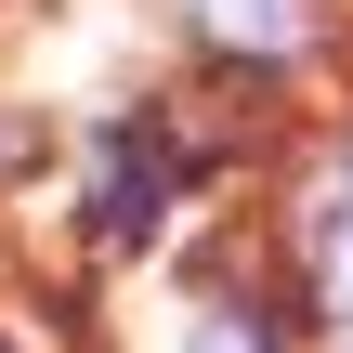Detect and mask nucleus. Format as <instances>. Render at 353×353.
I'll return each instance as SVG.
<instances>
[{
  "label": "nucleus",
  "mask_w": 353,
  "mask_h": 353,
  "mask_svg": "<svg viewBox=\"0 0 353 353\" xmlns=\"http://www.w3.org/2000/svg\"><path fill=\"white\" fill-rule=\"evenodd\" d=\"M157 196H170V131H131V144H105L92 157V236H144L157 223Z\"/></svg>",
  "instance_id": "nucleus-1"
},
{
  "label": "nucleus",
  "mask_w": 353,
  "mask_h": 353,
  "mask_svg": "<svg viewBox=\"0 0 353 353\" xmlns=\"http://www.w3.org/2000/svg\"><path fill=\"white\" fill-rule=\"evenodd\" d=\"M314 301H327V314H353V223H327V236H314Z\"/></svg>",
  "instance_id": "nucleus-2"
},
{
  "label": "nucleus",
  "mask_w": 353,
  "mask_h": 353,
  "mask_svg": "<svg viewBox=\"0 0 353 353\" xmlns=\"http://www.w3.org/2000/svg\"><path fill=\"white\" fill-rule=\"evenodd\" d=\"M196 353H275V341H262L249 314H210V327H196Z\"/></svg>",
  "instance_id": "nucleus-3"
}]
</instances>
